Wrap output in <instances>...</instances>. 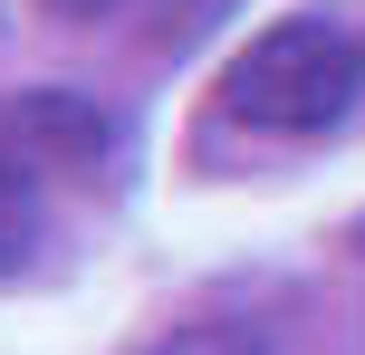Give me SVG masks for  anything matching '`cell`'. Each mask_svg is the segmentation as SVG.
Returning a JSON list of instances; mask_svg holds the SVG:
<instances>
[{
    "label": "cell",
    "mask_w": 365,
    "mask_h": 355,
    "mask_svg": "<svg viewBox=\"0 0 365 355\" xmlns=\"http://www.w3.org/2000/svg\"><path fill=\"white\" fill-rule=\"evenodd\" d=\"M356 87H365V48H356L346 19H327V10L269 19V29L231 58V77H221L231 115L259 125V134H327L336 115L356 106Z\"/></svg>",
    "instance_id": "1"
},
{
    "label": "cell",
    "mask_w": 365,
    "mask_h": 355,
    "mask_svg": "<svg viewBox=\"0 0 365 355\" xmlns=\"http://www.w3.org/2000/svg\"><path fill=\"white\" fill-rule=\"evenodd\" d=\"M0 134H10L19 154H38L48 173H77V164H96V154L115 144V125L87 106V96H68V87H48V96H19V106L0 115Z\"/></svg>",
    "instance_id": "2"
},
{
    "label": "cell",
    "mask_w": 365,
    "mask_h": 355,
    "mask_svg": "<svg viewBox=\"0 0 365 355\" xmlns=\"http://www.w3.org/2000/svg\"><path fill=\"white\" fill-rule=\"evenodd\" d=\"M38 221H48V164L0 134V279L38 250Z\"/></svg>",
    "instance_id": "3"
},
{
    "label": "cell",
    "mask_w": 365,
    "mask_h": 355,
    "mask_svg": "<svg viewBox=\"0 0 365 355\" xmlns=\"http://www.w3.org/2000/svg\"><path fill=\"white\" fill-rule=\"evenodd\" d=\"M135 355H279V337L240 307H192V317H164Z\"/></svg>",
    "instance_id": "4"
},
{
    "label": "cell",
    "mask_w": 365,
    "mask_h": 355,
    "mask_svg": "<svg viewBox=\"0 0 365 355\" xmlns=\"http://www.w3.org/2000/svg\"><path fill=\"white\" fill-rule=\"evenodd\" d=\"M38 10H48V19H115L125 0H38Z\"/></svg>",
    "instance_id": "5"
},
{
    "label": "cell",
    "mask_w": 365,
    "mask_h": 355,
    "mask_svg": "<svg viewBox=\"0 0 365 355\" xmlns=\"http://www.w3.org/2000/svg\"><path fill=\"white\" fill-rule=\"evenodd\" d=\"M346 250H356V260H365V211H356V231H346Z\"/></svg>",
    "instance_id": "6"
}]
</instances>
